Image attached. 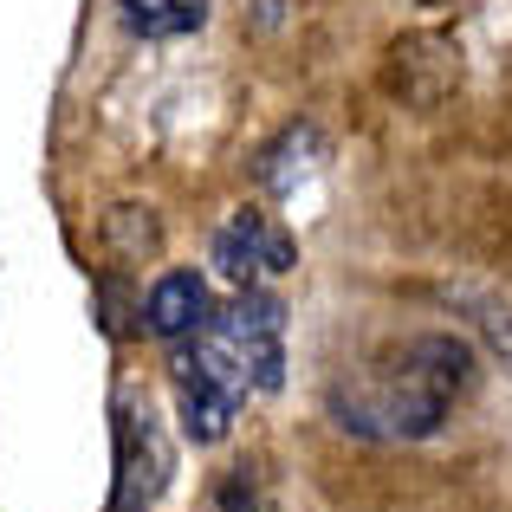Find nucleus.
<instances>
[{
	"label": "nucleus",
	"instance_id": "nucleus-3",
	"mask_svg": "<svg viewBox=\"0 0 512 512\" xmlns=\"http://www.w3.org/2000/svg\"><path fill=\"white\" fill-rule=\"evenodd\" d=\"M175 474V454L163 441V428H156L150 409H117V487H111V512H150L163 500Z\"/></svg>",
	"mask_w": 512,
	"mask_h": 512
},
{
	"label": "nucleus",
	"instance_id": "nucleus-2",
	"mask_svg": "<svg viewBox=\"0 0 512 512\" xmlns=\"http://www.w3.org/2000/svg\"><path fill=\"white\" fill-rule=\"evenodd\" d=\"M169 370L175 376H208V383L234 389L240 402L273 396V389L286 383V305H279L273 292L247 286L234 305H221L195 338L175 344Z\"/></svg>",
	"mask_w": 512,
	"mask_h": 512
},
{
	"label": "nucleus",
	"instance_id": "nucleus-7",
	"mask_svg": "<svg viewBox=\"0 0 512 512\" xmlns=\"http://www.w3.org/2000/svg\"><path fill=\"white\" fill-rule=\"evenodd\" d=\"M325 156V137H318L312 124H286L273 143L260 150V163H253V175H260L273 195H286V188H299L305 175H312V163Z\"/></svg>",
	"mask_w": 512,
	"mask_h": 512
},
{
	"label": "nucleus",
	"instance_id": "nucleus-10",
	"mask_svg": "<svg viewBox=\"0 0 512 512\" xmlns=\"http://www.w3.org/2000/svg\"><path fill=\"white\" fill-rule=\"evenodd\" d=\"M221 506H227V512H253V487H247V467H234V474L221 480Z\"/></svg>",
	"mask_w": 512,
	"mask_h": 512
},
{
	"label": "nucleus",
	"instance_id": "nucleus-8",
	"mask_svg": "<svg viewBox=\"0 0 512 512\" xmlns=\"http://www.w3.org/2000/svg\"><path fill=\"white\" fill-rule=\"evenodd\" d=\"M104 247H111L117 266H143L163 253V221H156V208H137V201H124V208L104 214Z\"/></svg>",
	"mask_w": 512,
	"mask_h": 512
},
{
	"label": "nucleus",
	"instance_id": "nucleus-4",
	"mask_svg": "<svg viewBox=\"0 0 512 512\" xmlns=\"http://www.w3.org/2000/svg\"><path fill=\"white\" fill-rule=\"evenodd\" d=\"M292 260H299L292 234L273 221V214H260V208L227 214L221 234H214V273L234 279L240 292L260 286V279H273V273H292Z\"/></svg>",
	"mask_w": 512,
	"mask_h": 512
},
{
	"label": "nucleus",
	"instance_id": "nucleus-1",
	"mask_svg": "<svg viewBox=\"0 0 512 512\" xmlns=\"http://www.w3.org/2000/svg\"><path fill=\"white\" fill-rule=\"evenodd\" d=\"M474 383V350L448 331L389 344L363 370L331 383V422L363 441H422L448 422L454 396Z\"/></svg>",
	"mask_w": 512,
	"mask_h": 512
},
{
	"label": "nucleus",
	"instance_id": "nucleus-6",
	"mask_svg": "<svg viewBox=\"0 0 512 512\" xmlns=\"http://www.w3.org/2000/svg\"><path fill=\"white\" fill-rule=\"evenodd\" d=\"M175 409H182V435L195 441V448H214V441H227V428H234L240 396L221 389V383H208V376H175Z\"/></svg>",
	"mask_w": 512,
	"mask_h": 512
},
{
	"label": "nucleus",
	"instance_id": "nucleus-5",
	"mask_svg": "<svg viewBox=\"0 0 512 512\" xmlns=\"http://www.w3.org/2000/svg\"><path fill=\"white\" fill-rule=\"evenodd\" d=\"M214 318V299H208V279L188 273V266H175V273H163L150 286V299H143V331H156V338L182 344L195 338L201 325Z\"/></svg>",
	"mask_w": 512,
	"mask_h": 512
},
{
	"label": "nucleus",
	"instance_id": "nucleus-9",
	"mask_svg": "<svg viewBox=\"0 0 512 512\" xmlns=\"http://www.w3.org/2000/svg\"><path fill=\"white\" fill-rule=\"evenodd\" d=\"M124 20L137 33L163 39V33H195L208 20V0H124Z\"/></svg>",
	"mask_w": 512,
	"mask_h": 512
}]
</instances>
